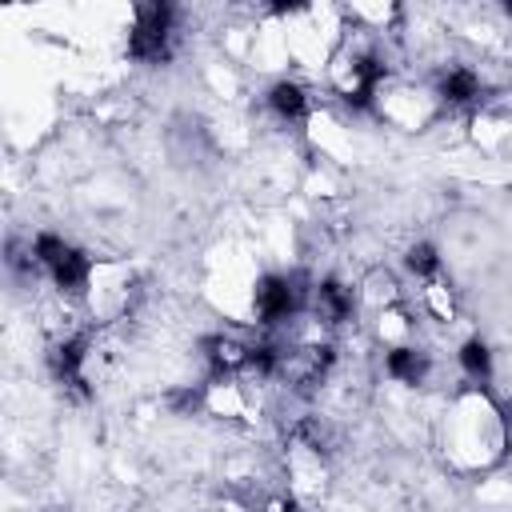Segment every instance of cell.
<instances>
[{
	"instance_id": "1",
	"label": "cell",
	"mask_w": 512,
	"mask_h": 512,
	"mask_svg": "<svg viewBox=\"0 0 512 512\" xmlns=\"http://www.w3.org/2000/svg\"><path fill=\"white\" fill-rule=\"evenodd\" d=\"M504 412L480 392H464L456 396L452 412H448V424H444V440H448V452L468 464V468H484V464H496L504 456Z\"/></svg>"
},
{
	"instance_id": "2",
	"label": "cell",
	"mask_w": 512,
	"mask_h": 512,
	"mask_svg": "<svg viewBox=\"0 0 512 512\" xmlns=\"http://www.w3.org/2000/svg\"><path fill=\"white\" fill-rule=\"evenodd\" d=\"M32 264L60 288V292H84L88 280H92V268L96 260L84 256L80 248H72L68 240L52 236V232H40L32 240Z\"/></svg>"
},
{
	"instance_id": "3",
	"label": "cell",
	"mask_w": 512,
	"mask_h": 512,
	"mask_svg": "<svg viewBox=\"0 0 512 512\" xmlns=\"http://www.w3.org/2000/svg\"><path fill=\"white\" fill-rule=\"evenodd\" d=\"M132 296H136V276L128 264H96L92 268L84 300L96 320H124L132 308Z\"/></svg>"
},
{
	"instance_id": "4",
	"label": "cell",
	"mask_w": 512,
	"mask_h": 512,
	"mask_svg": "<svg viewBox=\"0 0 512 512\" xmlns=\"http://www.w3.org/2000/svg\"><path fill=\"white\" fill-rule=\"evenodd\" d=\"M172 36H176V8L140 4L136 20H132V32H128V52H132V60L160 64L172 52Z\"/></svg>"
},
{
	"instance_id": "5",
	"label": "cell",
	"mask_w": 512,
	"mask_h": 512,
	"mask_svg": "<svg viewBox=\"0 0 512 512\" xmlns=\"http://www.w3.org/2000/svg\"><path fill=\"white\" fill-rule=\"evenodd\" d=\"M308 304V288H300L292 276H260L252 284V312L260 324H280V320H292L300 308Z\"/></svg>"
},
{
	"instance_id": "6",
	"label": "cell",
	"mask_w": 512,
	"mask_h": 512,
	"mask_svg": "<svg viewBox=\"0 0 512 512\" xmlns=\"http://www.w3.org/2000/svg\"><path fill=\"white\" fill-rule=\"evenodd\" d=\"M200 408H204L208 416L236 420V416L248 412V392H244V384H240L236 376H220V380H212V384L200 388Z\"/></svg>"
},
{
	"instance_id": "7",
	"label": "cell",
	"mask_w": 512,
	"mask_h": 512,
	"mask_svg": "<svg viewBox=\"0 0 512 512\" xmlns=\"http://www.w3.org/2000/svg\"><path fill=\"white\" fill-rule=\"evenodd\" d=\"M308 304H312V316H316L320 324H344V320H352L356 296H352V288H344L340 280H324V284L312 288Z\"/></svg>"
},
{
	"instance_id": "8",
	"label": "cell",
	"mask_w": 512,
	"mask_h": 512,
	"mask_svg": "<svg viewBox=\"0 0 512 512\" xmlns=\"http://www.w3.org/2000/svg\"><path fill=\"white\" fill-rule=\"evenodd\" d=\"M384 368H388V376H392L396 384L416 388V384L428 380L432 360H428L424 348H416V344H400V348H388V352H384Z\"/></svg>"
},
{
	"instance_id": "9",
	"label": "cell",
	"mask_w": 512,
	"mask_h": 512,
	"mask_svg": "<svg viewBox=\"0 0 512 512\" xmlns=\"http://www.w3.org/2000/svg\"><path fill=\"white\" fill-rule=\"evenodd\" d=\"M268 112L284 124H296V120H308L312 116V104H308V92L296 84V80H276L268 88Z\"/></svg>"
},
{
	"instance_id": "10",
	"label": "cell",
	"mask_w": 512,
	"mask_h": 512,
	"mask_svg": "<svg viewBox=\"0 0 512 512\" xmlns=\"http://www.w3.org/2000/svg\"><path fill=\"white\" fill-rule=\"evenodd\" d=\"M436 96L444 104H472L480 100V76L468 64H452L440 80H436Z\"/></svg>"
},
{
	"instance_id": "11",
	"label": "cell",
	"mask_w": 512,
	"mask_h": 512,
	"mask_svg": "<svg viewBox=\"0 0 512 512\" xmlns=\"http://www.w3.org/2000/svg\"><path fill=\"white\" fill-rule=\"evenodd\" d=\"M420 300H424V312L432 320H440V324H452L456 320V292H452V284L444 276L424 280L420 284Z\"/></svg>"
},
{
	"instance_id": "12",
	"label": "cell",
	"mask_w": 512,
	"mask_h": 512,
	"mask_svg": "<svg viewBox=\"0 0 512 512\" xmlns=\"http://www.w3.org/2000/svg\"><path fill=\"white\" fill-rule=\"evenodd\" d=\"M376 336L384 340V348H400L412 344V316L400 304H388L376 312Z\"/></svg>"
},
{
	"instance_id": "13",
	"label": "cell",
	"mask_w": 512,
	"mask_h": 512,
	"mask_svg": "<svg viewBox=\"0 0 512 512\" xmlns=\"http://www.w3.org/2000/svg\"><path fill=\"white\" fill-rule=\"evenodd\" d=\"M456 360H460L464 376H468L476 388L492 380V352H488V344H484V340H464V344H460V352H456Z\"/></svg>"
},
{
	"instance_id": "14",
	"label": "cell",
	"mask_w": 512,
	"mask_h": 512,
	"mask_svg": "<svg viewBox=\"0 0 512 512\" xmlns=\"http://www.w3.org/2000/svg\"><path fill=\"white\" fill-rule=\"evenodd\" d=\"M360 300H364V304H372L376 312H380V308H388V304H396V276H392V272H384V268H372V272L364 276Z\"/></svg>"
},
{
	"instance_id": "15",
	"label": "cell",
	"mask_w": 512,
	"mask_h": 512,
	"mask_svg": "<svg viewBox=\"0 0 512 512\" xmlns=\"http://www.w3.org/2000/svg\"><path fill=\"white\" fill-rule=\"evenodd\" d=\"M404 264H408V272L424 284V280H436V276H444L440 272V256H436V248L432 244H412L408 248V256H404Z\"/></svg>"
}]
</instances>
